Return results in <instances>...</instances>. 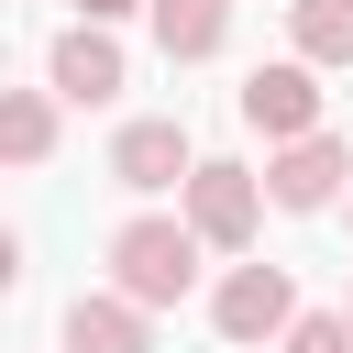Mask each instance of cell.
<instances>
[{"instance_id": "obj_4", "label": "cell", "mask_w": 353, "mask_h": 353, "mask_svg": "<svg viewBox=\"0 0 353 353\" xmlns=\"http://www.w3.org/2000/svg\"><path fill=\"white\" fill-rule=\"evenodd\" d=\"M254 221H265V176H243V165H199V176H188V232H199V243L243 254Z\"/></svg>"}, {"instance_id": "obj_7", "label": "cell", "mask_w": 353, "mask_h": 353, "mask_svg": "<svg viewBox=\"0 0 353 353\" xmlns=\"http://www.w3.org/2000/svg\"><path fill=\"white\" fill-rule=\"evenodd\" d=\"M110 176H121L132 199H154V188H188V176H199V154H188V121H121V143H110Z\"/></svg>"}, {"instance_id": "obj_1", "label": "cell", "mask_w": 353, "mask_h": 353, "mask_svg": "<svg viewBox=\"0 0 353 353\" xmlns=\"http://www.w3.org/2000/svg\"><path fill=\"white\" fill-rule=\"evenodd\" d=\"M110 287H121L132 309H176V298L199 287V232H188V221H121V232H110Z\"/></svg>"}, {"instance_id": "obj_8", "label": "cell", "mask_w": 353, "mask_h": 353, "mask_svg": "<svg viewBox=\"0 0 353 353\" xmlns=\"http://www.w3.org/2000/svg\"><path fill=\"white\" fill-rule=\"evenodd\" d=\"M66 353H154V320H143L121 287H99V298L66 309Z\"/></svg>"}, {"instance_id": "obj_11", "label": "cell", "mask_w": 353, "mask_h": 353, "mask_svg": "<svg viewBox=\"0 0 353 353\" xmlns=\"http://www.w3.org/2000/svg\"><path fill=\"white\" fill-rule=\"evenodd\" d=\"M0 154H11V165H44V154H55V99H44V88H11V99H0Z\"/></svg>"}, {"instance_id": "obj_6", "label": "cell", "mask_w": 353, "mask_h": 353, "mask_svg": "<svg viewBox=\"0 0 353 353\" xmlns=\"http://www.w3.org/2000/svg\"><path fill=\"white\" fill-rule=\"evenodd\" d=\"M342 176H353V143H342V132H309V143H276L265 199H276V210H331Z\"/></svg>"}, {"instance_id": "obj_2", "label": "cell", "mask_w": 353, "mask_h": 353, "mask_svg": "<svg viewBox=\"0 0 353 353\" xmlns=\"http://www.w3.org/2000/svg\"><path fill=\"white\" fill-rule=\"evenodd\" d=\"M232 110H243L254 132H276V143H309V132H320V66H309V55H276V66L243 77Z\"/></svg>"}, {"instance_id": "obj_5", "label": "cell", "mask_w": 353, "mask_h": 353, "mask_svg": "<svg viewBox=\"0 0 353 353\" xmlns=\"http://www.w3.org/2000/svg\"><path fill=\"white\" fill-rule=\"evenodd\" d=\"M44 77H55V99H66V110H110L132 66H121V44H110L99 22H77V33H55V55H44Z\"/></svg>"}, {"instance_id": "obj_12", "label": "cell", "mask_w": 353, "mask_h": 353, "mask_svg": "<svg viewBox=\"0 0 353 353\" xmlns=\"http://www.w3.org/2000/svg\"><path fill=\"white\" fill-rule=\"evenodd\" d=\"M276 353H353V309H309V320H298Z\"/></svg>"}, {"instance_id": "obj_10", "label": "cell", "mask_w": 353, "mask_h": 353, "mask_svg": "<svg viewBox=\"0 0 353 353\" xmlns=\"http://www.w3.org/2000/svg\"><path fill=\"white\" fill-rule=\"evenodd\" d=\"M287 33L309 66H353V0H287Z\"/></svg>"}, {"instance_id": "obj_13", "label": "cell", "mask_w": 353, "mask_h": 353, "mask_svg": "<svg viewBox=\"0 0 353 353\" xmlns=\"http://www.w3.org/2000/svg\"><path fill=\"white\" fill-rule=\"evenodd\" d=\"M121 11H154V0H77V22H99V33H110Z\"/></svg>"}, {"instance_id": "obj_9", "label": "cell", "mask_w": 353, "mask_h": 353, "mask_svg": "<svg viewBox=\"0 0 353 353\" xmlns=\"http://www.w3.org/2000/svg\"><path fill=\"white\" fill-rule=\"evenodd\" d=\"M221 33H232V0H154V44H165V66L221 55Z\"/></svg>"}, {"instance_id": "obj_3", "label": "cell", "mask_w": 353, "mask_h": 353, "mask_svg": "<svg viewBox=\"0 0 353 353\" xmlns=\"http://www.w3.org/2000/svg\"><path fill=\"white\" fill-rule=\"evenodd\" d=\"M210 320H221V342H287V331H298V287H287V265H232L221 298H210Z\"/></svg>"}]
</instances>
